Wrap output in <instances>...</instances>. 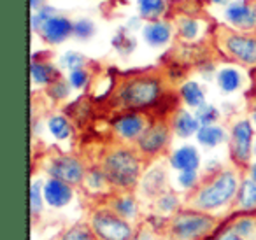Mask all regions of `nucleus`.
Returning <instances> with one entry per match:
<instances>
[{
  "mask_svg": "<svg viewBox=\"0 0 256 240\" xmlns=\"http://www.w3.org/2000/svg\"><path fill=\"white\" fill-rule=\"evenodd\" d=\"M48 130L56 140H67L72 135V123L64 114H51L46 121Z\"/></svg>",
  "mask_w": 256,
  "mask_h": 240,
  "instance_id": "nucleus-26",
  "label": "nucleus"
},
{
  "mask_svg": "<svg viewBox=\"0 0 256 240\" xmlns=\"http://www.w3.org/2000/svg\"><path fill=\"white\" fill-rule=\"evenodd\" d=\"M100 168L109 179L114 191H134L144 174V160L140 152L126 144H112L102 152Z\"/></svg>",
  "mask_w": 256,
  "mask_h": 240,
  "instance_id": "nucleus-2",
  "label": "nucleus"
},
{
  "mask_svg": "<svg viewBox=\"0 0 256 240\" xmlns=\"http://www.w3.org/2000/svg\"><path fill=\"white\" fill-rule=\"evenodd\" d=\"M148 124H150V121L142 112H139V110H123V112L112 118L110 130L121 144H128V142L136 144L137 138L148 128Z\"/></svg>",
  "mask_w": 256,
  "mask_h": 240,
  "instance_id": "nucleus-10",
  "label": "nucleus"
},
{
  "mask_svg": "<svg viewBox=\"0 0 256 240\" xmlns=\"http://www.w3.org/2000/svg\"><path fill=\"white\" fill-rule=\"evenodd\" d=\"M30 76H32V82L37 86H48L53 81H56L60 78V70L51 64L46 58H32V65H30Z\"/></svg>",
  "mask_w": 256,
  "mask_h": 240,
  "instance_id": "nucleus-20",
  "label": "nucleus"
},
{
  "mask_svg": "<svg viewBox=\"0 0 256 240\" xmlns=\"http://www.w3.org/2000/svg\"><path fill=\"white\" fill-rule=\"evenodd\" d=\"M44 204H46V200H44V184L40 180L34 179L28 191V208L32 219H36L39 214H42Z\"/></svg>",
  "mask_w": 256,
  "mask_h": 240,
  "instance_id": "nucleus-30",
  "label": "nucleus"
},
{
  "mask_svg": "<svg viewBox=\"0 0 256 240\" xmlns=\"http://www.w3.org/2000/svg\"><path fill=\"white\" fill-rule=\"evenodd\" d=\"M176 32H178V37L181 40L193 42L200 36V22L196 18H192V16H181L176 23Z\"/></svg>",
  "mask_w": 256,
  "mask_h": 240,
  "instance_id": "nucleus-27",
  "label": "nucleus"
},
{
  "mask_svg": "<svg viewBox=\"0 0 256 240\" xmlns=\"http://www.w3.org/2000/svg\"><path fill=\"white\" fill-rule=\"evenodd\" d=\"M251 121L256 124V96H254V100H252V107H251Z\"/></svg>",
  "mask_w": 256,
  "mask_h": 240,
  "instance_id": "nucleus-45",
  "label": "nucleus"
},
{
  "mask_svg": "<svg viewBox=\"0 0 256 240\" xmlns=\"http://www.w3.org/2000/svg\"><path fill=\"white\" fill-rule=\"evenodd\" d=\"M165 82L153 70L128 74L121 79L110 95V104L120 112L123 110H146L164 98Z\"/></svg>",
  "mask_w": 256,
  "mask_h": 240,
  "instance_id": "nucleus-1",
  "label": "nucleus"
},
{
  "mask_svg": "<svg viewBox=\"0 0 256 240\" xmlns=\"http://www.w3.org/2000/svg\"><path fill=\"white\" fill-rule=\"evenodd\" d=\"M132 240H160V238H158L156 230H153L151 226H144V228L137 230L136 236Z\"/></svg>",
  "mask_w": 256,
  "mask_h": 240,
  "instance_id": "nucleus-41",
  "label": "nucleus"
},
{
  "mask_svg": "<svg viewBox=\"0 0 256 240\" xmlns=\"http://www.w3.org/2000/svg\"><path fill=\"white\" fill-rule=\"evenodd\" d=\"M170 126H172V132L174 135L181 138H190L193 135H196L200 128V123L196 120L195 114H192L188 109H178L170 118Z\"/></svg>",
  "mask_w": 256,
  "mask_h": 240,
  "instance_id": "nucleus-18",
  "label": "nucleus"
},
{
  "mask_svg": "<svg viewBox=\"0 0 256 240\" xmlns=\"http://www.w3.org/2000/svg\"><path fill=\"white\" fill-rule=\"evenodd\" d=\"M172 134L174 132H172L170 121H165V120L151 121L146 130H144V134L137 138L136 149L146 160L158 158V156H162L168 149L172 140Z\"/></svg>",
  "mask_w": 256,
  "mask_h": 240,
  "instance_id": "nucleus-7",
  "label": "nucleus"
},
{
  "mask_svg": "<svg viewBox=\"0 0 256 240\" xmlns=\"http://www.w3.org/2000/svg\"><path fill=\"white\" fill-rule=\"evenodd\" d=\"M154 207H156V210L160 216L170 218V216H174L176 212L181 210V200H179V196L174 193V191L167 190L165 193H162L160 196L154 198Z\"/></svg>",
  "mask_w": 256,
  "mask_h": 240,
  "instance_id": "nucleus-29",
  "label": "nucleus"
},
{
  "mask_svg": "<svg viewBox=\"0 0 256 240\" xmlns=\"http://www.w3.org/2000/svg\"><path fill=\"white\" fill-rule=\"evenodd\" d=\"M70 82H68V79H64L60 76V78L56 79V81H53L50 86L46 88V93L48 96H51V100H54V102H62V100L68 98V95H70Z\"/></svg>",
  "mask_w": 256,
  "mask_h": 240,
  "instance_id": "nucleus-34",
  "label": "nucleus"
},
{
  "mask_svg": "<svg viewBox=\"0 0 256 240\" xmlns=\"http://www.w3.org/2000/svg\"><path fill=\"white\" fill-rule=\"evenodd\" d=\"M58 14H60V11L54 9L53 6H44V8H40L39 11L32 12V16H30V26H32V32L39 34V30L42 28V26L46 25L51 18H54V16H58Z\"/></svg>",
  "mask_w": 256,
  "mask_h": 240,
  "instance_id": "nucleus-32",
  "label": "nucleus"
},
{
  "mask_svg": "<svg viewBox=\"0 0 256 240\" xmlns=\"http://www.w3.org/2000/svg\"><path fill=\"white\" fill-rule=\"evenodd\" d=\"M93 34H95V25H93V22H90V20H86V18H81V20H78V22H74L76 39L88 40L93 37Z\"/></svg>",
  "mask_w": 256,
  "mask_h": 240,
  "instance_id": "nucleus-37",
  "label": "nucleus"
},
{
  "mask_svg": "<svg viewBox=\"0 0 256 240\" xmlns=\"http://www.w3.org/2000/svg\"><path fill=\"white\" fill-rule=\"evenodd\" d=\"M238 186H240V179L237 170L220 168L200 180L198 186L190 193L188 207L210 212V214L218 212L226 205L234 204Z\"/></svg>",
  "mask_w": 256,
  "mask_h": 240,
  "instance_id": "nucleus-3",
  "label": "nucleus"
},
{
  "mask_svg": "<svg viewBox=\"0 0 256 240\" xmlns=\"http://www.w3.org/2000/svg\"><path fill=\"white\" fill-rule=\"evenodd\" d=\"M214 42L228 60L242 67H256V34L220 25L214 30Z\"/></svg>",
  "mask_w": 256,
  "mask_h": 240,
  "instance_id": "nucleus-5",
  "label": "nucleus"
},
{
  "mask_svg": "<svg viewBox=\"0 0 256 240\" xmlns=\"http://www.w3.org/2000/svg\"><path fill=\"white\" fill-rule=\"evenodd\" d=\"M88 224L96 240H132L137 233L132 221L118 216L109 205L96 207L90 214Z\"/></svg>",
  "mask_w": 256,
  "mask_h": 240,
  "instance_id": "nucleus-6",
  "label": "nucleus"
},
{
  "mask_svg": "<svg viewBox=\"0 0 256 240\" xmlns=\"http://www.w3.org/2000/svg\"><path fill=\"white\" fill-rule=\"evenodd\" d=\"M168 165L178 172L184 170H198L200 166V152L193 146H182L176 149L168 156Z\"/></svg>",
  "mask_w": 256,
  "mask_h": 240,
  "instance_id": "nucleus-19",
  "label": "nucleus"
},
{
  "mask_svg": "<svg viewBox=\"0 0 256 240\" xmlns=\"http://www.w3.org/2000/svg\"><path fill=\"white\" fill-rule=\"evenodd\" d=\"M226 138V132L220 124H202L196 132V140L206 148H216V146L223 144Z\"/></svg>",
  "mask_w": 256,
  "mask_h": 240,
  "instance_id": "nucleus-25",
  "label": "nucleus"
},
{
  "mask_svg": "<svg viewBox=\"0 0 256 240\" xmlns=\"http://www.w3.org/2000/svg\"><path fill=\"white\" fill-rule=\"evenodd\" d=\"M46 4V0H30V9H32V12L39 11L40 8H44Z\"/></svg>",
  "mask_w": 256,
  "mask_h": 240,
  "instance_id": "nucleus-42",
  "label": "nucleus"
},
{
  "mask_svg": "<svg viewBox=\"0 0 256 240\" xmlns=\"http://www.w3.org/2000/svg\"><path fill=\"white\" fill-rule=\"evenodd\" d=\"M195 116L198 120L200 126L202 124H216L218 120H220V110L214 106H210V104H204L202 107H198L195 110Z\"/></svg>",
  "mask_w": 256,
  "mask_h": 240,
  "instance_id": "nucleus-35",
  "label": "nucleus"
},
{
  "mask_svg": "<svg viewBox=\"0 0 256 240\" xmlns=\"http://www.w3.org/2000/svg\"><path fill=\"white\" fill-rule=\"evenodd\" d=\"M107 205L128 221H134L139 216V202L134 196V191H114L107 200Z\"/></svg>",
  "mask_w": 256,
  "mask_h": 240,
  "instance_id": "nucleus-15",
  "label": "nucleus"
},
{
  "mask_svg": "<svg viewBox=\"0 0 256 240\" xmlns=\"http://www.w3.org/2000/svg\"><path fill=\"white\" fill-rule=\"evenodd\" d=\"M82 188L90 191V193H95V194H102V193H114V188L110 186L109 179L107 176L104 174V170L100 168V165H93L88 168L84 177V182H82Z\"/></svg>",
  "mask_w": 256,
  "mask_h": 240,
  "instance_id": "nucleus-21",
  "label": "nucleus"
},
{
  "mask_svg": "<svg viewBox=\"0 0 256 240\" xmlns=\"http://www.w3.org/2000/svg\"><path fill=\"white\" fill-rule=\"evenodd\" d=\"M86 64H88L86 56L81 53H78V51H67V53L62 56V65H64L68 72L78 70V68H84Z\"/></svg>",
  "mask_w": 256,
  "mask_h": 240,
  "instance_id": "nucleus-36",
  "label": "nucleus"
},
{
  "mask_svg": "<svg viewBox=\"0 0 256 240\" xmlns=\"http://www.w3.org/2000/svg\"><path fill=\"white\" fill-rule=\"evenodd\" d=\"M209 4H212V6H228L232 2V0H207Z\"/></svg>",
  "mask_w": 256,
  "mask_h": 240,
  "instance_id": "nucleus-44",
  "label": "nucleus"
},
{
  "mask_svg": "<svg viewBox=\"0 0 256 240\" xmlns=\"http://www.w3.org/2000/svg\"><path fill=\"white\" fill-rule=\"evenodd\" d=\"M178 182H179V186H181L182 190L193 191L200 184L198 170H184V172H179Z\"/></svg>",
  "mask_w": 256,
  "mask_h": 240,
  "instance_id": "nucleus-39",
  "label": "nucleus"
},
{
  "mask_svg": "<svg viewBox=\"0 0 256 240\" xmlns=\"http://www.w3.org/2000/svg\"><path fill=\"white\" fill-rule=\"evenodd\" d=\"M251 2H252V6H254V9H256V0H251Z\"/></svg>",
  "mask_w": 256,
  "mask_h": 240,
  "instance_id": "nucleus-47",
  "label": "nucleus"
},
{
  "mask_svg": "<svg viewBox=\"0 0 256 240\" xmlns=\"http://www.w3.org/2000/svg\"><path fill=\"white\" fill-rule=\"evenodd\" d=\"M249 177L256 182V162H252L251 165H249Z\"/></svg>",
  "mask_w": 256,
  "mask_h": 240,
  "instance_id": "nucleus-43",
  "label": "nucleus"
},
{
  "mask_svg": "<svg viewBox=\"0 0 256 240\" xmlns=\"http://www.w3.org/2000/svg\"><path fill=\"white\" fill-rule=\"evenodd\" d=\"M179 98L182 100V104H184L186 107H190V109H198V107H202L206 102V92H204V88L198 84L196 81H186L181 84V88H179Z\"/></svg>",
  "mask_w": 256,
  "mask_h": 240,
  "instance_id": "nucleus-23",
  "label": "nucleus"
},
{
  "mask_svg": "<svg viewBox=\"0 0 256 240\" xmlns=\"http://www.w3.org/2000/svg\"><path fill=\"white\" fill-rule=\"evenodd\" d=\"M207 240H246V238H242V236L237 235L230 226L224 224L223 228H218Z\"/></svg>",
  "mask_w": 256,
  "mask_h": 240,
  "instance_id": "nucleus-40",
  "label": "nucleus"
},
{
  "mask_svg": "<svg viewBox=\"0 0 256 240\" xmlns=\"http://www.w3.org/2000/svg\"><path fill=\"white\" fill-rule=\"evenodd\" d=\"M72 198H74V186L70 184L54 179V177H50L44 182V200L50 207L62 208L70 204Z\"/></svg>",
  "mask_w": 256,
  "mask_h": 240,
  "instance_id": "nucleus-13",
  "label": "nucleus"
},
{
  "mask_svg": "<svg viewBox=\"0 0 256 240\" xmlns=\"http://www.w3.org/2000/svg\"><path fill=\"white\" fill-rule=\"evenodd\" d=\"M68 82L74 90H82L88 86L90 82V72L88 68H78V70H70L68 72Z\"/></svg>",
  "mask_w": 256,
  "mask_h": 240,
  "instance_id": "nucleus-38",
  "label": "nucleus"
},
{
  "mask_svg": "<svg viewBox=\"0 0 256 240\" xmlns=\"http://www.w3.org/2000/svg\"><path fill=\"white\" fill-rule=\"evenodd\" d=\"M252 137H254V128L252 121L249 120H237L232 124L230 130V158L238 168L251 165V156L254 154L252 149Z\"/></svg>",
  "mask_w": 256,
  "mask_h": 240,
  "instance_id": "nucleus-9",
  "label": "nucleus"
},
{
  "mask_svg": "<svg viewBox=\"0 0 256 240\" xmlns=\"http://www.w3.org/2000/svg\"><path fill=\"white\" fill-rule=\"evenodd\" d=\"M165 228L172 240H207L220 228V218L210 212L186 207L170 216Z\"/></svg>",
  "mask_w": 256,
  "mask_h": 240,
  "instance_id": "nucleus-4",
  "label": "nucleus"
},
{
  "mask_svg": "<svg viewBox=\"0 0 256 240\" xmlns=\"http://www.w3.org/2000/svg\"><path fill=\"white\" fill-rule=\"evenodd\" d=\"M137 9L144 22H156L167 14L168 0H137Z\"/></svg>",
  "mask_w": 256,
  "mask_h": 240,
  "instance_id": "nucleus-24",
  "label": "nucleus"
},
{
  "mask_svg": "<svg viewBox=\"0 0 256 240\" xmlns=\"http://www.w3.org/2000/svg\"><path fill=\"white\" fill-rule=\"evenodd\" d=\"M252 152H254V156H256V142H254V149H252Z\"/></svg>",
  "mask_w": 256,
  "mask_h": 240,
  "instance_id": "nucleus-46",
  "label": "nucleus"
},
{
  "mask_svg": "<svg viewBox=\"0 0 256 240\" xmlns=\"http://www.w3.org/2000/svg\"><path fill=\"white\" fill-rule=\"evenodd\" d=\"M172 30H174V26L165 20L146 22V25L142 26V37L148 46L162 48L168 44V40L172 39Z\"/></svg>",
  "mask_w": 256,
  "mask_h": 240,
  "instance_id": "nucleus-16",
  "label": "nucleus"
},
{
  "mask_svg": "<svg viewBox=\"0 0 256 240\" xmlns=\"http://www.w3.org/2000/svg\"><path fill=\"white\" fill-rule=\"evenodd\" d=\"M37 36L50 46H56V44L65 42L68 37H74V22H70V18H67V16L58 14L51 18L39 30Z\"/></svg>",
  "mask_w": 256,
  "mask_h": 240,
  "instance_id": "nucleus-12",
  "label": "nucleus"
},
{
  "mask_svg": "<svg viewBox=\"0 0 256 240\" xmlns=\"http://www.w3.org/2000/svg\"><path fill=\"white\" fill-rule=\"evenodd\" d=\"M110 44H112V48L118 51V53L121 54H130L134 50H136L137 42L136 39H134L130 34L126 32V30H120V32L116 34V36L112 37V40H110Z\"/></svg>",
  "mask_w": 256,
  "mask_h": 240,
  "instance_id": "nucleus-33",
  "label": "nucleus"
},
{
  "mask_svg": "<svg viewBox=\"0 0 256 240\" xmlns=\"http://www.w3.org/2000/svg\"><path fill=\"white\" fill-rule=\"evenodd\" d=\"M224 20L238 32H256V9L251 0H234L224 9Z\"/></svg>",
  "mask_w": 256,
  "mask_h": 240,
  "instance_id": "nucleus-11",
  "label": "nucleus"
},
{
  "mask_svg": "<svg viewBox=\"0 0 256 240\" xmlns=\"http://www.w3.org/2000/svg\"><path fill=\"white\" fill-rule=\"evenodd\" d=\"M232 230L237 235H240L246 240H256V214L254 212H242L234 214L232 221L228 222Z\"/></svg>",
  "mask_w": 256,
  "mask_h": 240,
  "instance_id": "nucleus-22",
  "label": "nucleus"
},
{
  "mask_svg": "<svg viewBox=\"0 0 256 240\" xmlns=\"http://www.w3.org/2000/svg\"><path fill=\"white\" fill-rule=\"evenodd\" d=\"M44 170L50 177L60 179L70 186H82L86 172H88L81 158L74 154H65V152L51 156L44 165Z\"/></svg>",
  "mask_w": 256,
  "mask_h": 240,
  "instance_id": "nucleus-8",
  "label": "nucleus"
},
{
  "mask_svg": "<svg viewBox=\"0 0 256 240\" xmlns=\"http://www.w3.org/2000/svg\"><path fill=\"white\" fill-rule=\"evenodd\" d=\"M234 212L242 214V212H256V182L251 177L240 179L237 196L234 200Z\"/></svg>",
  "mask_w": 256,
  "mask_h": 240,
  "instance_id": "nucleus-17",
  "label": "nucleus"
},
{
  "mask_svg": "<svg viewBox=\"0 0 256 240\" xmlns=\"http://www.w3.org/2000/svg\"><path fill=\"white\" fill-rule=\"evenodd\" d=\"M167 186V172H165V168L162 165H154L150 170H146L139 182L140 191L148 198L160 196L162 193H165L168 190Z\"/></svg>",
  "mask_w": 256,
  "mask_h": 240,
  "instance_id": "nucleus-14",
  "label": "nucleus"
},
{
  "mask_svg": "<svg viewBox=\"0 0 256 240\" xmlns=\"http://www.w3.org/2000/svg\"><path fill=\"white\" fill-rule=\"evenodd\" d=\"M60 240H96V236L88 222H76L62 233Z\"/></svg>",
  "mask_w": 256,
  "mask_h": 240,
  "instance_id": "nucleus-31",
  "label": "nucleus"
},
{
  "mask_svg": "<svg viewBox=\"0 0 256 240\" xmlns=\"http://www.w3.org/2000/svg\"><path fill=\"white\" fill-rule=\"evenodd\" d=\"M216 81H218V86H220L221 92L234 93L242 86V76L238 74L237 68L224 67V68H221V70L218 72Z\"/></svg>",
  "mask_w": 256,
  "mask_h": 240,
  "instance_id": "nucleus-28",
  "label": "nucleus"
}]
</instances>
